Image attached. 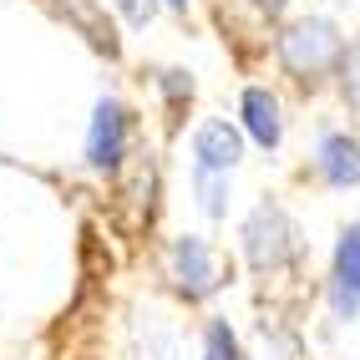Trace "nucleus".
Returning <instances> with one entry per match:
<instances>
[{
  "mask_svg": "<svg viewBox=\"0 0 360 360\" xmlns=\"http://www.w3.org/2000/svg\"><path fill=\"white\" fill-rule=\"evenodd\" d=\"M167 269H173L178 290H183L188 300H208V295L224 284V274H219V259H213V249L203 244L198 233H183V238H173V249H167Z\"/></svg>",
  "mask_w": 360,
  "mask_h": 360,
  "instance_id": "obj_3",
  "label": "nucleus"
},
{
  "mask_svg": "<svg viewBox=\"0 0 360 360\" xmlns=\"http://www.w3.org/2000/svg\"><path fill=\"white\" fill-rule=\"evenodd\" d=\"M254 6H259V11H269V15H279V11H284V0H254Z\"/></svg>",
  "mask_w": 360,
  "mask_h": 360,
  "instance_id": "obj_13",
  "label": "nucleus"
},
{
  "mask_svg": "<svg viewBox=\"0 0 360 360\" xmlns=\"http://www.w3.org/2000/svg\"><path fill=\"white\" fill-rule=\"evenodd\" d=\"M315 167L330 188H355L360 183V142L350 132H320Z\"/></svg>",
  "mask_w": 360,
  "mask_h": 360,
  "instance_id": "obj_7",
  "label": "nucleus"
},
{
  "mask_svg": "<svg viewBox=\"0 0 360 360\" xmlns=\"http://www.w3.org/2000/svg\"><path fill=\"white\" fill-rule=\"evenodd\" d=\"M238 112H244V132L259 142V148H279L284 122H279V102H274L269 86H249L244 102H238Z\"/></svg>",
  "mask_w": 360,
  "mask_h": 360,
  "instance_id": "obj_8",
  "label": "nucleus"
},
{
  "mask_svg": "<svg viewBox=\"0 0 360 360\" xmlns=\"http://www.w3.org/2000/svg\"><path fill=\"white\" fill-rule=\"evenodd\" d=\"M122 11H127V20H137V26H142V20L153 15V0H122Z\"/></svg>",
  "mask_w": 360,
  "mask_h": 360,
  "instance_id": "obj_12",
  "label": "nucleus"
},
{
  "mask_svg": "<svg viewBox=\"0 0 360 360\" xmlns=\"http://www.w3.org/2000/svg\"><path fill=\"white\" fill-rule=\"evenodd\" d=\"M203 360H244V355H238L233 330H229L224 320H213V325H208V350H203Z\"/></svg>",
  "mask_w": 360,
  "mask_h": 360,
  "instance_id": "obj_10",
  "label": "nucleus"
},
{
  "mask_svg": "<svg viewBox=\"0 0 360 360\" xmlns=\"http://www.w3.org/2000/svg\"><path fill=\"white\" fill-rule=\"evenodd\" d=\"M238 158H244V137H238V127L229 122H203L193 132V173H219L229 178Z\"/></svg>",
  "mask_w": 360,
  "mask_h": 360,
  "instance_id": "obj_6",
  "label": "nucleus"
},
{
  "mask_svg": "<svg viewBox=\"0 0 360 360\" xmlns=\"http://www.w3.org/2000/svg\"><path fill=\"white\" fill-rule=\"evenodd\" d=\"M193 183H198L203 213H213V219H219V213H224V198H229V178H219V173H193Z\"/></svg>",
  "mask_w": 360,
  "mask_h": 360,
  "instance_id": "obj_9",
  "label": "nucleus"
},
{
  "mask_svg": "<svg viewBox=\"0 0 360 360\" xmlns=\"http://www.w3.org/2000/svg\"><path fill=\"white\" fill-rule=\"evenodd\" d=\"M244 254L254 269H284L295 254H300V233L290 224V213L279 203H259L244 224Z\"/></svg>",
  "mask_w": 360,
  "mask_h": 360,
  "instance_id": "obj_2",
  "label": "nucleus"
},
{
  "mask_svg": "<svg viewBox=\"0 0 360 360\" xmlns=\"http://www.w3.org/2000/svg\"><path fill=\"white\" fill-rule=\"evenodd\" d=\"M330 309H335V320H355L360 315V224H345L340 238H335Z\"/></svg>",
  "mask_w": 360,
  "mask_h": 360,
  "instance_id": "obj_5",
  "label": "nucleus"
},
{
  "mask_svg": "<svg viewBox=\"0 0 360 360\" xmlns=\"http://www.w3.org/2000/svg\"><path fill=\"white\" fill-rule=\"evenodd\" d=\"M127 132H132V117L122 102H97L91 112V127H86V162L97 173H117L122 167V153H127Z\"/></svg>",
  "mask_w": 360,
  "mask_h": 360,
  "instance_id": "obj_4",
  "label": "nucleus"
},
{
  "mask_svg": "<svg viewBox=\"0 0 360 360\" xmlns=\"http://www.w3.org/2000/svg\"><path fill=\"white\" fill-rule=\"evenodd\" d=\"M340 86H345V102L360 112V41L345 46V61H340Z\"/></svg>",
  "mask_w": 360,
  "mask_h": 360,
  "instance_id": "obj_11",
  "label": "nucleus"
},
{
  "mask_svg": "<svg viewBox=\"0 0 360 360\" xmlns=\"http://www.w3.org/2000/svg\"><path fill=\"white\" fill-rule=\"evenodd\" d=\"M279 61L295 82H320L325 71H335L345 61V41L335 31V20L325 15H304L279 36Z\"/></svg>",
  "mask_w": 360,
  "mask_h": 360,
  "instance_id": "obj_1",
  "label": "nucleus"
},
{
  "mask_svg": "<svg viewBox=\"0 0 360 360\" xmlns=\"http://www.w3.org/2000/svg\"><path fill=\"white\" fill-rule=\"evenodd\" d=\"M167 11H178V15H183V11H188V0H167Z\"/></svg>",
  "mask_w": 360,
  "mask_h": 360,
  "instance_id": "obj_14",
  "label": "nucleus"
}]
</instances>
